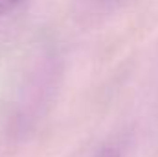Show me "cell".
Returning a JSON list of instances; mask_svg holds the SVG:
<instances>
[{
  "label": "cell",
  "instance_id": "cell-2",
  "mask_svg": "<svg viewBox=\"0 0 158 157\" xmlns=\"http://www.w3.org/2000/svg\"><path fill=\"white\" fill-rule=\"evenodd\" d=\"M96 157H118V154H116L114 150H105V152H101V154H98Z\"/></svg>",
  "mask_w": 158,
  "mask_h": 157
},
{
  "label": "cell",
  "instance_id": "cell-1",
  "mask_svg": "<svg viewBox=\"0 0 158 157\" xmlns=\"http://www.w3.org/2000/svg\"><path fill=\"white\" fill-rule=\"evenodd\" d=\"M19 2H20V0H0V17L6 15L7 11H11Z\"/></svg>",
  "mask_w": 158,
  "mask_h": 157
}]
</instances>
